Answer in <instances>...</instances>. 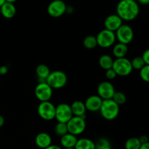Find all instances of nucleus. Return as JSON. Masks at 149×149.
<instances>
[{"mask_svg": "<svg viewBox=\"0 0 149 149\" xmlns=\"http://www.w3.org/2000/svg\"><path fill=\"white\" fill-rule=\"evenodd\" d=\"M117 15L125 21H132L140 13L139 4L136 0H120L116 5Z\"/></svg>", "mask_w": 149, "mask_h": 149, "instance_id": "obj_1", "label": "nucleus"}, {"mask_svg": "<svg viewBox=\"0 0 149 149\" xmlns=\"http://www.w3.org/2000/svg\"><path fill=\"white\" fill-rule=\"evenodd\" d=\"M100 115L106 120L111 121L117 118L120 112V106L112 99L103 100L100 109Z\"/></svg>", "mask_w": 149, "mask_h": 149, "instance_id": "obj_2", "label": "nucleus"}, {"mask_svg": "<svg viewBox=\"0 0 149 149\" xmlns=\"http://www.w3.org/2000/svg\"><path fill=\"white\" fill-rule=\"evenodd\" d=\"M68 81L67 75L62 71L57 70V71H51L49 77L46 80V82L52 87V89L59 90L65 87Z\"/></svg>", "mask_w": 149, "mask_h": 149, "instance_id": "obj_3", "label": "nucleus"}, {"mask_svg": "<svg viewBox=\"0 0 149 149\" xmlns=\"http://www.w3.org/2000/svg\"><path fill=\"white\" fill-rule=\"evenodd\" d=\"M67 128H68V133L77 136L85 131L87 127L85 117L74 116L68 122L66 123Z\"/></svg>", "mask_w": 149, "mask_h": 149, "instance_id": "obj_4", "label": "nucleus"}, {"mask_svg": "<svg viewBox=\"0 0 149 149\" xmlns=\"http://www.w3.org/2000/svg\"><path fill=\"white\" fill-rule=\"evenodd\" d=\"M112 68L119 77H127L132 73V67L131 61L127 58H116L113 61Z\"/></svg>", "mask_w": 149, "mask_h": 149, "instance_id": "obj_5", "label": "nucleus"}, {"mask_svg": "<svg viewBox=\"0 0 149 149\" xmlns=\"http://www.w3.org/2000/svg\"><path fill=\"white\" fill-rule=\"evenodd\" d=\"M96 39H97V46L103 49L113 46L116 40L114 32L105 29L97 33L96 36Z\"/></svg>", "mask_w": 149, "mask_h": 149, "instance_id": "obj_6", "label": "nucleus"}, {"mask_svg": "<svg viewBox=\"0 0 149 149\" xmlns=\"http://www.w3.org/2000/svg\"><path fill=\"white\" fill-rule=\"evenodd\" d=\"M116 39L119 43L128 45L134 39V31L130 26L122 24L115 32Z\"/></svg>", "mask_w": 149, "mask_h": 149, "instance_id": "obj_7", "label": "nucleus"}, {"mask_svg": "<svg viewBox=\"0 0 149 149\" xmlns=\"http://www.w3.org/2000/svg\"><path fill=\"white\" fill-rule=\"evenodd\" d=\"M56 106L50 101L40 102L37 108V113L42 119L51 121L55 117Z\"/></svg>", "mask_w": 149, "mask_h": 149, "instance_id": "obj_8", "label": "nucleus"}, {"mask_svg": "<svg viewBox=\"0 0 149 149\" xmlns=\"http://www.w3.org/2000/svg\"><path fill=\"white\" fill-rule=\"evenodd\" d=\"M34 94L37 100L40 102L49 101L52 97L53 90L46 81L39 82L35 87Z\"/></svg>", "mask_w": 149, "mask_h": 149, "instance_id": "obj_9", "label": "nucleus"}, {"mask_svg": "<svg viewBox=\"0 0 149 149\" xmlns=\"http://www.w3.org/2000/svg\"><path fill=\"white\" fill-rule=\"evenodd\" d=\"M73 116L71 106L68 103H61L56 106L55 119L58 122L66 124Z\"/></svg>", "mask_w": 149, "mask_h": 149, "instance_id": "obj_10", "label": "nucleus"}, {"mask_svg": "<svg viewBox=\"0 0 149 149\" xmlns=\"http://www.w3.org/2000/svg\"><path fill=\"white\" fill-rule=\"evenodd\" d=\"M67 5L63 0H53L47 6V13L50 17H60L66 13Z\"/></svg>", "mask_w": 149, "mask_h": 149, "instance_id": "obj_11", "label": "nucleus"}, {"mask_svg": "<svg viewBox=\"0 0 149 149\" xmlns=\"http://www.w3.org/2000/svg\"><path fill=\"white\" fill-rule=\"evenodd\" d=\"M97 95L103 100L112 99L116 90L111 82L109 81H103L97 86Z\"/></svg>", "mask_w": 149, "mask_h": 149, "instance_id": "obj_12", "label": "nucleus"}, {"mask_svg": "<svg viewBox=\"0 0 149 149\" xmlns=\"http://www.w3.org/2000/svg\"><path fill=\"white\" fill-rule=\"evenodd\" d=\"M123 24V20L116 14L109 15L104 20L105 29L116 32V31Z\"/></svg>", "mask_w": 149, "mask_h": 149, "instance_id": "obj_13", "label": "nucleus"}, {"mask_svg": "<svg viewBox=\"0 0 149 149\" xmlns=\"http://www.w3.org/2000/svg\"><path fill=\"white\" fill-rule=\"evenodd\" d=\"M103 100L97 95H90L84 101L87 111L90 112H97L100 111Z\"/></svg>", "mask_w": 149, "mask_h": 149, "instance_id": "obj_14", "label": "nucleus"}, {"mask_svg": "<svg viewBox=\"0 0 149 149\" xmlns=\"http://www.w3.org/2000/svg\"><path fill=\"white\" fill-rule=\"evenodd\" d=\"M52 137L47 132H40L35 138V143L39 148L45 149L52 145Z\"/></svg>", "mask_w": 149, "mask_h": 149, "instance_id": "obj_15", "label": "nucleus"}, {"mask_svg": "<svg viewBox=\"0 0 149 149\" xmlns=\"http://www.w3.org/2000/svg\"><path fill=\"white\" fill-rule=\"evenodd\" d=\"M0 12L1 14L4 18L11 19L16 15V7L14 4L9 2H4L0 7Z\"/></svg>", "mask_w": 149, "mask_h": 149, "instance_id": "obj_16", "label": "nucleus"}, {"mask_svg": "<svg viewBox=\"0 0 149 149\" xmlns=\"http://www.w3.org/2000/svg\"><path fill=\"white\" fill-rule=\"evenodd\" d=\"M77 137L71 133H67L61 137L60 143L63 148H74L77 142Z\"/></svg>", "mask_w": 149, "mask_h": 149, "instance_id": "obj_17", "label": "nucleus"}, {"mask_svg": "<svg viewBox=\"0 0 149 149\" xmlns=\"http://www.w3.org/2000/svg\"><path fill=\"white\" fill-rule=\"evenodd\" d=\"M71 109L72 111L73 116H81V117H85V113L87 111L84 103L80 100H76L71 103Z\"/></svg>", "mask_w": 149, "mask_h": 149, "instance_id": "obj_18", "label": "nucleus"}, {"mask_svg": "<svg viewBox=\"0 0 149 149\" xmlns=\"http://www.w3.org/2000/svg\"><path fill=\"white\" fill-rule=\"evenodd\" d=\"M50 73V69L45 64H39L36 68V74L39 82H45Z\"/></svg>", "mask_w": 149, "mask_h": 149, "instance_id": "obj_19", "label": "nucleus"}, {"mask_svg": "<svg viewBox=\"0 0 149 149\" xmlns=\"http://www.w3.org/2000/svg\"><path fill=\"white\" fill-rule=\"evenodd\" d=\"M127 52L128 47L127 45L118 42L117 44H115L113 45V49H112V53H113V56L115 57V59H116V58H125Z\"/></svg>", "mask_w": 149, "mask_h": 149, "instance_id": "obj_20", "label": "nucleus"}, {"mask_svg": "<svg viewBox=\"0 0 149 149\" xmlns=\"http://www.w3.org/2000/svg\"><path fill=\"white\" fill-rule=\"evenodd\" d=\"M75 149H95V143L89 138H82L77 140Z\"/></svg>", "mask_w": 149, "mask_h": 149, "instance_id": "obj_21", "label": "nucleus"}, {"mask_svg": "<svg viewBox=\"0 0 149 149\" xmlns=\"http://www.w3.org/2000/svg\"><path fill=\"white\" fill-rule=\"evenodd\" d=\"M113 61H114V60L113 59V58H112L111 55L105 54V55H101V56L100 57L98 62L100 68H103L105 71H106V70L112 68Z\"/></svg>", "mask_w": 149, "mask_h": 149, "instance_id": "obj_22", "label": "nucleus"}, {"mask_svg": "<svg viewBox=\"0 0 149 149\" xmlns=\"http://www.w3.org/2000/svg\"><path fill=\"white\" fill-rule=\"evenodd\" d=\"M83 45L84 47L88 49H95L97 46L96 36L89 35V36L84 37V40H83Z\"/></svg>", "mask_w": 149, "mask_h": 149, "instance_id": "obj_23", "label": "nucleus"}, {"mask_svg": "<svg viewBox=\"0 0 149 149\" xmlns=\"http://www.w3.org/2000/svg\"><path fill=\"white\" fill-rule=\"evenodd\" d=\"M141 143L139 138L137 137H132L128 138L125 144V149H140Z\"/></svg>", "mask_w": 149, "mask_h": 149, "instance_id": "obj_24", "label": "nucleus"}, {"mask_svg": "<svg viewBox=\"0 0 149 149\" xmlns=\"http://www.w3.org/2000/svg\"><path fill=\"white\" fill-rule=\"evenodd\" d=\"M112 100H113L116 104H118L120 106L125 104L127 102V96L124 93H122V92L116 91L115 92L114 95H113V97H112Z\"/></svg>", "mask_w": 149, "mask_h": 149, "instance_id": "obj_25", "label": "nucleus"}, {"mask_svg": "<svg viewBox=\"0 0 149 149\" xmlns=\"http://www.w3.org/2000/svg\"><path fill=\"white\" fill-rule=\"evenodd\" d=\"M55 134L58 136L62 137L63 135L68 133V128H67V125L65 123H61V122H58L55 125V128H54Z\"/></svg>", "mask_w": 149, "mask_h": 149, "instance_id": "obj_26", "label": "nucleus"}, {"mask_svg": "<svg viewBox=\"0 0 149 149\" xmlns=\"http://www.w3.org/2000/svg\"><path fill=\"white\" fill-rule=\"evenodd\" d=\"M131 64H132V69L138 70V71H140V70L146 65L142 56L135 57V58L131 61Z\"/></svg>", "mask_w": 149, "mask_h": 149, "instance_id": "obj_27", "label": "nucleus"}, {"mask_svg": "<svg viewBox=\"0 0 149 149\" xmlns=\"http://www.w3.org/2000/svg\"><path fill=\"white\" fill-rule=\"evenodd\" d=\"M95 149H112L110 142L106 138H100L95 143Z\"/></svg>", "mask_w": 149, "mask_h": 149, "instance_id": "obj_28", "label": "nucleus"}, {"mask_svg": "<svg viewBox=\"0 0 149 149\" xmlns=\"http://www.w3.org/2000/svg\"><path fill=\"white\" fill-rule=\"evenodd\" d=\"M140 77L143 81L149 83V65H145L140 70Z\"/></svg>", "mask_w": 149, "mask_h": 149, "instance_id": "obj_29", "label": "nucleus"}, {"mask_svg": "<svg viewBox=\"0 0 149 149\" xmlns=\"http://www.w3.org/2000/svg\"><path fill=\"white\" fill-rule=\"evenodd\" d=\"M117 77L116 72L113 71V68H110L106 71V77L108 80H113Z\"/></svg>", "mask_w": 149, "mask_h": 149, "instance_id": "obj_30", "label": "nucleus"}, {"mask_svg": "<svg viewBox=\"0 0 149 149\" xmlns=\"http://www.w3.org/2000/svg\"><path fill=\"white\" fill-rule=\"evenodd\" d=\"M142 58L145 62L146 65H149V49H146L142 55Z\"/></svg>", "mask_w": 149, "mask_h": 149, "instance_id": "obj_31", "label": "nucleus"}, {"mask_svg": "<svg viewBox=\"0 0 149 149\" xmlns=\"http://www.w3.org/2000/svg\"><path fill=\"white\" fill-rule=\"evenodd\" d=\"M9 68L7 65H1V66H0V76H3L7 74Z\"/></svg>", "mask_w": 149, "mask_h": 149, "instance_id": "obj_32", "label": "nucleus"}, {"mask_svg": "<svg viewBox=\"0 0 149 149\" xmlns=\"http://www.w3.org/2000/svg\"><path fill=\"white\" fill-rule=\"evenodd\" d=\"M138 138H139V141H140V142H141V144L146 143H148L149 141L148 137L147 136V135H141V136Z\"/></svg>", "mask_w": 149, "mask_h": 149, "instance_id": "obj_33", "label": "nucleus"}, {"mask_svg": "<svg viewBox=\"0 0 149 149\" xmlns=\"http://www.w3.org/2000/svg\"><path fill=\"white\" fill-rule=\"evenodd\" d=\"M138 4H141L142 5H148L149 4V0H136Z\"/></svg>", "mask_w": 149, "mask_h": 149, "instance_id": "obj_34", "label": "nucleus"}, {"mask_svg": "<svg viewBox=\"0 0 149 149\" xmlns=\"http://www.w3.org/2000/svg\"><path fill=\"white\" fill-rule=\"evenodd\" d=\"M45 149H63V148L61 146H57V145H50L49 146H48L47 148H45Z\"/></svg>", "mask_w": 149, "mask_h": 149, "instance_id": "obj_35", "label": "nucleus"}, {"mask_svg": "<svg viewBox=\"0 0 149 149\" xmlns=\"http://www.w3.org/2000/svg\"><path fill=\"white\" fill-rule=\"evenodd\" d=\"M140 149H149V141L148 143H146L141 144Z\"/></svg>", "mask_w": 149, "mask_h": 149, "instance_id": "obj_36", "label": "nucleus"}, {"mask_svg": "<svg viewBox=\"0 0 149 149\" xmlns=\"http://www.w3.org/2000/svg\"><path fill=\"white\" fill-rule=\"evenodd\" d=\"M4 122H5V119H4V116L0 115V127H1L4 125Z\"/></svg>", "mask_w": 149, "mask_h": 149, "instance_id": "obj_37", "label": "nucleus"}, {"mask_svg": "<svg viewBox=\"0 0 149 149\" xmlns=\"http://www.w3.org/2000/svg\"><path fill=\"white\" fill-rule=\"evenodd\" d=\"M73 10H74V9H73V7H71V6H67V8H66V13H71L73 12Z\"/></svg>", "mask_w": 149, "mask_h": 149, "instance_id": "obj_38", "label": "nucleus"}, {"mask_svg": "<svg viewBox=\"0 0 149 149\" xmlns=\"http://www.w3.org/2000/svg\"><path fill=\"white\" fill-rule=\"evenodd\" d=\"M17 0H5L6 2H9V3H12V4H14L15 2H16Z\"/></svg>", "mask_w": 149, "mask_h": 149, "instance_id": "obj_39", "label": "nucleus"}, {"mask_svg": "<svg viewBox=\"0 0 149 149\" xmlns=\"http://www.w3.org/2000/svg\"><path fill=\"white\" fill-rule=\"evenodd\" d=\"M4 2H6L5 0H0V7H1V6H2V4H4Z\"/></svg>", "mask_w": 149, "mask_h": 149, "instance_id": "obj_40", "label": "nucleus"}, {"mask_svg": "<svg viewBox=\"0 0 149 149\" xmlns=\"http://www.w3.org/2000/svg\"><path fill=\"white\" fill-rule=\"evenodd\" d=\"M63 149H75L74 148H63Z\"/></svg>", "mask_w": 149, "mask_h": 149, "instance_id": "obj_41", "label": "nucleus"}, {"mask_svg": "<svg viewBox=\"0 0 149 149\" xmlns=\"http://www.w3.org/2000/svg\"><path fill=\"white\" fill-rule=\"evenodd\" d=\"M0 77H1V76H0Z\"/></svg>", "mask_w": 149, "mask_h": 149, "instance_id": "obj_42", "label": "nucleus"}]
</instances>
